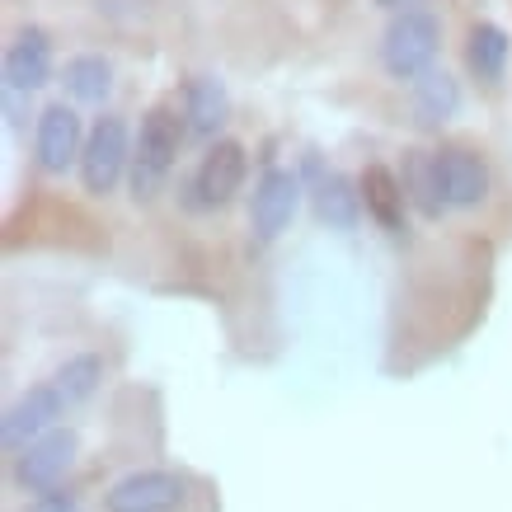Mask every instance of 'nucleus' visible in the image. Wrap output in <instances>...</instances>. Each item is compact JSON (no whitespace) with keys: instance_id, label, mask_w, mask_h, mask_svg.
I'll return each mask as SVG.
<instances>
[{"instance_id":"obj_21","label":"nucleus","mask_w":512,"mask_h":512,"mask_svg":"<svg viewBox=\"0 0 512 512\" xmlns=\"http://www.w3.org/2000/svg\"><path fill=\"white\" fill-rule=\"evenodd\" d=\"M376 5H381V10H395V15H409L419 0H376Z\"/></svg>"},{"instance_id":"obj_19","label":"nucleus","mask_w":512,"mask_h":512,"mask_svg":"<svg viewBox=\"0 0 512 512\" xmlns=\"http://www.w3.org/2000/svg\"><path fill=\"white\" fill-rule=\"evenodd\" d=\"M404 198L419 207L423 217H442V184H437V165L428 151H414L409 156V170H404Z\"/></svg>"},{"instance_id":"obj_10","label":"nucleus","mask_w":512,"mask_h":512,"mask_svg":"<svg viewBox=\"0 0 512 512\" xmlns=\"http://www.w3.org/2000/svg\"><path fill=\"white\" fill-rule=\"evenodd\" d=\"M184 503V480L170 470H132L109 489V512H174Z\"/></svg>"},{"instance_id":"obj_3","label":"nucleus","mask_w":512,"mask_h":512,"mask_svg":"<svg viewBox=\"0 0 512 512\" xmlns=\"http://www.w3.org/2000/svg\"><path fill=\"white\" fill-rule=\"evenodd\" d=\"M245 174H249V156L240 141H212L207 151H202L198 170L188 179V207H198V212H212V207H226V202L245 188Z\"/></svg>"},{"instance_id":"obj_11","label":"nucleus","mask_w":512,"mask_h":512,"mask_svg":"<svg viewBox=\"0 0 512 512\" xmlns=\"http://www.w3.org/2000/svg\"><path fill=\"white\" fill-rule=\"evenodd\" d=\"M47 80H52V38L38 24H24L5 47V85L15 94H33Z\"/></svg>"},{"instance_id":"obj_20","label":"nucleus","mask_w":512,"mask_h":512,"mask_svg":"<svg viewBox=\"0 0 512 512\" xmlns=\"http://www.w3.org/2000/svg\"><path fill=\"white\" fill-rule=\"evenodd\" d=\"M24 512H80V498L76 494H66V489H57V494H43V498H33Z\"/></svg>"},{"instance_id":"obj_8","label":"nucleus","mask_w":512,"mask_h":512,"mask_svg":"<svg viewBox=\"0 0 512 512\" xmlns=\"http://www.w3.org/2000/svg\"><path fill=\"white\" fill-rule=\"evenodd\" d=\"M66 409H71V404L57 395V386H52V381L33 386L29 395H19V400L5 409V423H0V437H5V447H10V451H24L29 442L47 437L52 428H57V419H62Z\"/></svg>"},{"instance_id":"obj_9","label":"nucleus","mask_w":512,"mask_h":512,"mask_svg":"<svg viewBox=\"0 0 512 512\" xmlns=\"http://www.w3.org/2000/svg\"><path fill=\"white\" fill-rule=\"evenodd\" d=\"M437 184H442V202L447 207H480L489 198V165L480 151L470 146H442L433 151Z\"/></svg>"},{"instance_id":"obj_18","label":"nucleus","mask_w":512,"mask_h":512,"mask_svg":"<svg viewBox=\"0 0 512 512\" xmlns=\"http://www.w3.org/2000/svg\"><path fill=\"white\" fill-rule=\"evenodd\" d=\"M99 381H104V362H99L94 353H76V357H66L62 367L52 372V386H57V395H62L66 404L90 400L94 390H99Z\"/></svg>"},{"instance_id":"obj_7","label":"nucleus","mask_w":512,"mask_h":512,"mask_svg":"<svg viewBox=\"0 0 512 512\" xmlns=\"http://www.w3.org/2000/svg\"><path fill=\"white\" fill-rule=\"evenodd\" d=\"M296 207H301V179L292 170H264V179L254 184V202H249V231H254V240L273 245L292 226Z\"/></svg>"},{"instance_id":"obj_6","label":"nucleus","mask_w":512,"mask_h":512,"mask_svg":"<svg viewBox=\"0 0 512 512\" xmlns=\"http://www.w3.org/2000/svg\"><path fill=\"white\" fill-rule=\"evenodd\" d=\"M85 137L80 132V113L71 104H47L38 113V132H33V156H38V170L47 174H66L71 165H80L85 156Z\"/></svg>"},{"instance_id":"obj_4","label":"nucleus","mask_w":512,"mask_h":512,"mask_svg":"<svg viewBox=\"0 0 512 512\" xmlns=\"http://www.w3.org/2000/svg\"><path fill=\"white\" fill-rule=\"evenodd\" d=\"M132 170V141H127L123 118H99L85 137V156H80V184L85 193L104 198L118 188V179Z\"/></svg>"},{"instance_id":"obj_2","label":"nucleus","mask_w":512,"mask_h":512,"mask_svg":"<svg viewBox=\"0 0 512 512\" xmlns=\"http://www.w3.org/2000/svg\"><path fill=\"white\" fill-rule=\"evenodd\" d=\"M442 47V24L428 10H409V15L390 19L386 38H381V62L395 80H423L437 62Z\"/></svg>"},{"instance_id":"obj_17","label":"nucleus","mask_w":512,"mask_h":512,"mask_svg":"<svg viewBox=\"0 0 512 512\" xmlns=\"http://www.w3.org/2000/svg\"><path fill=\"white\" fill-rule=\"evenodd\" d=\"M62 85H66V94H71L76 104H104V99L113 94V66H109V57H94V52L71 57V62H66Z\"/></svg>"},{"instance_id":"obj_15","label":"nucleus","mask_w":512,"mask_h":512,"mask_svg":"<svg viewBox=\"0 0 512 512\" xmlns=\"http://www.w3.org/2000/svg\"><path fill=\"white\" fill-rule=\"evenodd\" d=\"M362 184V202H367V217H376L386 231H404V184L386 165H367V174L357 179Z\"/></svg>"},{"instance_id":"obj_1","label":"nucleus","mask_w":512,"mask_h":512,"mask_svg":"<svg viewBox=\"0 0 512 512\" xmlns=\"http://www.w3.org/2000/svg\"><path fill=\"white\" fill-rule=\"evenodd\" d=\"M184 137H188L184 113H174L170 104H156V109L141 118L137 146H132V170H127V184H132V198L137 202H151L160 193V184L170 179L174 160H179Z\"/></svg>"},{"instance_id":"obj_14","label":"nucleus","mask_w":512,"mask_h":512,"mask_svg":"<svg viewBox=\"0 0 512 512\" xmlns=\"http://www.w3.org/2000/svg\"><path fill=\"white\" fill-rule=\"evenodd\" d=\"M362 184H353L348 174H325L320 184H315V212L325 226L334 231H353L357 217H362Z\"/></svg>"},{"instance_id":"obj_16","label":"nucleus","mask_w":512,"mask_h":512,"mask_svg":"<svg viewBox=\"0 0 512 512\" xmlns=\"http://www.w3.org/2000/svg\"><path fill=\"white\" fill-rule=\"evenodd\" d=\"M414 109H419L423 127H442L456 118L461 109V85L447 71H428L423 80H414Z\"/></svg>"},{"instance_id":"obj_5","label":"nucleus","mask_w":512,"mask_h":512,"mask_svg":"<svg viewBox=\"0 0 512 512\" xmlns=\"http://www.w3.org/2000/svg\"><path fill=\"white\" fill-rule=\"evenodd\" d=\"M76 451H80V437L71 428H52L47 437L29 442V447L15 456V480L19 489H29V494H57L62 480L71 475L76 466Z\"/></svg>"},{"instance_id":"obj_13","label":"nucleus","mask_w":512,"mask_h":512,"mask_svg":"<svg viewBox=\"0 0 512 512\" xmlns=\"http://www.w3.org/2000/svg\"><path fill=\"white\" fill-rule=\"evenodd\" d=\"M508 57H512V43L498 24H475V29H470L466 66H470V76L475 80H484V85H503V76H508Z\"/></svg>"},{"instance_id":"obj_12","label":"nucleus","mask_w":512,"mask_h":512,"mask_svg":"<svg viewBox=\"0 0 512 512\" xmlns=\"http://www.w3.org/2000/svg\"><path fill=\"white\" fill-rule=\"evenodd\" d=\"M231 118V94L217 76H193L184 85V127L188 137H217Z\"/></svg>"}]
</instances>
